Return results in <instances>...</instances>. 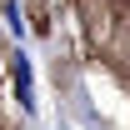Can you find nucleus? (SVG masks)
<instances>
[{
	"label": "nucleus",
	"instance_id": "nucleus-1",
	"mask_svg": "<svg viewBox=\"0 0 130 130\" xmlns=\"http://www.w3.org/2000/svg\"><path fill=\"white\" fill-rule=\"evenodd\" d=\"M15 95H20V105H25V110H35V90H30V60H25V55L15 60Z\"/></svg>",
	"mask_w": 130,
	"mask_h": 130
}]
</instances>
